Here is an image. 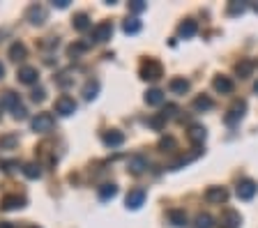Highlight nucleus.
<instances>
[{"instance_id": "f257e3e1", "label": "nucleus", "mask_w": 258, "mask_h": 228, "mask_svg": "<svg viewBox=\"0 0 258 228\" xmlns=\"http://www.w3.org/2000/svg\"><path fill=\"white\" fill-rule=\"evenodd\" d=\"M30 127H32V131H37V134H46V131L53 129V115L51 113H37L30 120Z\"/></svg>"}, {"instance_id": "f03ea898", "label": "nucleus", "mask_w": 258, "mask_h": 228, "mask_svg": "<svg viewBox=\"0 0 258 228\" xmlns=\"http://www.w3.org/2000/svg\"><path fill=\"white\" fill-rule=\"evenodd\" d=\"M53 111L58 115H62V118H67V115H74L76 113V102L70 97V95H62L60 99H55Z\"/></svg>"}, {"instance_id": "7ed1b4c3", "label": "nucleus", "mask_w": 258, "mask_h": 228, "mask_svg": "<svg viewBox=\"0 0 258 228\" xmlns=\"http://www.w3.org/2000/svg\"><path fill=\"white\" fill-rule=\"evenodd\" d=\"M161 65L157 62V60H145L143 65H141V79H145V81H157L161 76Z\"/></svg>"}, {"instance_id": "20e7f679", "label": "nucleus", "mask_w": 258, "mask_h": 228, "mask_svg": "<svg viewBox=\"0 0 258 228\" xmlns=\"http://www.w3.org/2000/svg\"><path fill=\"white\" fill-rule=\"evenodd\" d=\"M113 35V23L108 21H102V23H97L95 28H92V42L95 44H104L108 42Z\"/></svg>"}, {"instance_id": "39448f33", "label": "nucleus", "mask_w": 258, "mask_h": 228, "mask_svg": "<svg viewBox=\"0 0 258 228\" xmlns=\"http://www.w3.org/2000/svg\"><path fill=\"white\" fill-rule=\"evenodd\" d=\"M256 191H258V187L253 180H242V182H237L235 194L240 201H251L253 196H256Z\"/></svg>"}, {"instance_id": "423d86ee", "label": "nucleus", "mask_w": 258, "mask_h": 228, "mask_svg": "<svg viewBox=\"0 0 258 228\" xmlns=\"http://www.w3.org/2000/svg\"><path fill=\"white\" fill-rule=\"evenodd\" d=\"M240 223H242L240 212H235V210H224L221 212V219H219L221 228H240Z\"/></svg>"}, {"instance_id": "0eeeda50", "label": "nucleus", "mask_w": 258, "mask_h": 228, "mask_svg": "<svg viewBox=\"0 0 258 228\" xmlns=\"http://www.w3.org/2000/svg\"><path fill=\"white\" fill-rule=\"evenodd\" d=\"M26 19L32 23V26H42L46 21V10L42 5H30L26 10Z\"/></svg>"}, {"instance_id": "6e6552de", "label": "nucleus", "mask_w": 258, "mask_h": 228, "mask_svg": "<svg viewBox=\"0 0 258 228\" xmlns=\"http://www.w3.org/2000/svg\"><path fill=\"white\" fill-rule=\"evenodd\" d=\"M244 109H247V104H244V102H235V104H233V106H231V111H228V113H226V125H237V122H240V120H242V115H244Z\"/></svg>"}, {"instance_id": "1a4fd4ad", "label": "nucleus", "mask_w": 258, "mask_h": 228, "mask_svg": "<svg viewBox=\"0 0 258 228\" xmlns=\"http://www.w3.org/2000/svg\"><path fill=\"white\" fill-rule=\"evenodd\" d=\"M124 203H127L129 210H139L145 203V189H132L127 194V198H124Z\"/></svg>"}, {"instance_id": "9d476101", "label": "nucleus", "mask_w": 258, "mask_h": 228, "mask_svg": "<svg viewBox=\"0 0 258 228\" xmlns=\"http://www.w3.org/2000/svg\"><path fill=\"white\" fill-rule=\"evenodd\" d=\"M205 201L208 203H226L228 201V191H226L224 187H210V189L205 191Z\"/></svg>"}, {"instance_id": "9b49d317", "label": "nucleus", "mask_w": 258, "mask_h": 228, "mask_svg": "<svg viewBox=\"0 0 258 228\" xmlns=\"http://www.w3.org/2000/svg\"><path fill=\"white\" fill-rule=\"evenodd\" d=\"M102 141H104V145H108V147H118V145H122V143H124V134H122V131H118V129L104 131Z\"/></svg>"}, {"instance_id": "f8f14e48", "label": "nucleus", "mask_w": 258, "mask_h": 228, "mask_svg": "<svg viewBox=\"0 0 258 228\" xmlns=\"http://www.w3.org/2000/svg\"><path fill=\"white\" fill-rule=\"evenodd\" d=\"M16 79H19L21 83H26V86H32V83H37L39 74H37L35 67H21V69L16 71Z\"/></svg>"}, {"instance_id": "ddd939ff", "label": "nucleus", "mask_w": 258, "mask_h": 228, "mask_svg": "<svg viewBox=\"0 0 258 228\" xmlns=\"http://www.w3.org/2000/svg\"><path fill=\"white\" fill-rule=\"evenodd\" d=\"M127 166H129V171H132L134 175H141L145 169H148V159H145L143 155H134V157H129Z\"/></svg>"}, {"instance_id": "4468645a", "label": "nucleus", "mask_w": 258, "mask_h": 228, "mask_svg": "<svg viewBox=\"0 0 258 228\" xmlns=\"http://www.w3.org/2000/svg\"><path fill=\"white\" fill-rule=\"evenodd\" d=\"M196 30H199L196 21L187 19V21L180 23V28H177V35H180V37H184V39H189V37H194V35H196Z\"/></svg>"}, {"instance_id": "2eb2a0df", "label": "nucleus", "mask_w": 258, "mask_h": 228, "mask_svg": "<svg viewBox=\"0 0 258 228\" xmlns=\"http://www.w3.org/2000/svg\"><path fill=\"white\" fill-rule=\"evenodd\" d=\"M205 136H208V131H205V127H201V125H194L191 129H189V141H191L194 145H203Z\"/></svg>"}, {"instance_id": "dca6fc26", "label": "nucleus", "mask_w": 258, "mask_h": 228, "mask_svg": "<svg viewBox=\"0 0 258 228\" xmlns=\"http://www.w3.org/2000/svg\"><path fill=\"white\" fill-rule=\"evenodd\" d=\"M23 205H26L23 196H5L3 198V210H21Z\"/></svg>"}, {"instance_id": "f3484780", "label": "nucleus", "mask_w": 258, "mask_h": 228, "mask_svg": "<svg viewBox=\"0 0 258 228\" xmlns=\"http://www.w3.org/2000/svg\"><path fill=\"white\" fill-rule=\"evenodd\" d=\"M26 55H28V49H26V44H21V42H14L10 46V58L14 60V62H21V60H26Z\"/></svg>"}, {"instance_id": "a211bd4d", "label": "nucleus", "mask_w": 258, "mask_h": 228, "mask_svg": "<svg viewBox=\"0 0 258 228\" xmlns=\"http://www.w3.org/2000/svg\"><path fill=\"white\" fill-rule=\"evenodd\" d=\"M16 106H21V102H19V95H16V93H5L3 97H0V109L14 111Z\"/></svg>"}, {"instance_id": "6ab92c4d", "label": "nucleus", "mask_w": 258, "mask_h": 228, "mask_svg": "<svg viewBox=\"0 0 258 228\" xmlns=\"http://www.w3.org/2000/svg\"><path fill=\"white\" fill-rule=\"evenodd\" d=\"M212 86H215L217 93H224V95L226 93H233V81L228 79V76H217Z\"/></svg>"}, {"instance_id": "aec40b11", "label": "nucleus", "mask_w": 258, "mask_h": 228, "mask_svg": "<svg viewBox=\"0 0 258 228\" xmlns=\"http://www.w3.org/2000/svg\"><path fill=\"white\" fill-rule=\"evenodd\" d=\"M145 104H148V106H159V104H164V93L157 90V88L148 90V93H145Z\"/></svg>"}, {"instance_id": "412c9836", "label": "nucleus", "mask_w": 258, "mask_h": 228, "mask_svg": "<svg viewBox=\"0 0 258 228\" xmlns=\"http://www.w3.org/2000/svg\"><path fill=\"white\" fill-rule=\"evenodd\" d=\"M72 26H74V30H79V33H86L88 28H90V19H88V14H76L74 19H72Z\"/></svg>"}, {"instance_id": "4be33fe9", "label": "nucleus", "mask_w": 258, "mask_h": 228, "mask_svg": "<svg viewBox=\"0 0 258 228\" xmlns=\"http://www.w3.org/2000/svg\"><path fill=\"white\" fill-rule=\"evenodd\" d=\"M97 93H99V81H97V79H90V81L86 83V88H83V97L90 102V99L97 97Z\"/></svg>"}, {"instance_id": "5701e85b", "label": "nucleus", "mask_w": 258, "mask_h": 228, "mask_svg": "<svg viewBox=\"0 0 258 228\" xmlns=\"http://www.w3.org/2000/svg\"><path fill=\"white\" fill-rule=\"evenodd\" d=\"M115 194H118V187L113 185V182H106V185L99 187V198H102V201H108V198H115Z\"/></svg>"}, {"instance_id": "b1692460", "label": "nucleus", "mask_w": 258, "mask_h": 228, "mask_svg": "<svg viewBox=\"0 0 258 228\" xmlns=\"http://www.w3.org/2000/svg\"><path fill=\"white\" fill-rule=\"evenodd\" d=\"M168 88H171V93H175V95H184L189 90V81L187 79H173Z\"/></svg>"}, {"instance_id": "393cba45", "label": "nucleus", "mask_w": 258, "mask_h": 228, "mask_svg": "<svg viewBox=\"0 0 258 228\" xmlns=\"http://www.w3.org/2000/svg\"><path fill=\"white\" fill-rule=\"evenodd\" d=\"M168 219H171L173 226H180V228L187 223V214H184V210H171L168 212Z\"/></svg>"}, {"instance_id": "a878e982", "label": "nucleus", "mask_w": 258, "mask_h": 228, "mask_svg": "<svg viewBox=\"0 0 258 228\" xmlns=\"http://www.w3.org/2000/svg\"><path fill=\"white\" fill-rule=\"evenodd\" d=\"M23 175H26L28 180H37L39 175H42V169H39V164H35V162L26 164V166H23Z\"/></svg>"}, {"instance_id": "bb28decb", "label": "nucleus", "mask_w": 258, "mask_h": 228, "mask_svg": "<svg viewBox=\"0 0 258 228\" xmlns=\"http://www.w3.org/2000/svg\"><path fill=\"white\" fill-rule=\"evenodd\" d=\"M235 71L240 79H247V76H251V71H253V62L251 60H242L240 65L235 67Z\"/></svg>"}, {"instance_id": "cd10ccee", "label": "nucleus", "mask_w": 258, "mask_h": 228, "mask_svg": "<svg viewBox=\"0 0 258 228\" xmlns=\"http://www.w3.org/2000/svg\"><path fill=\"white\" fill-rule=\"evenodd\" d=\"M122 30H124V33H127V35H136V33H139V30H141V21H139V19H136V17L127 19V21L122 23Z\"/></svg>"}, {"instance_id": "c85d7f7f", "label": "nucleus", "mask_w": 258, "mask_h": 228, "mask_svg": "<svg viewBox=\"0 0 258 228\" xmlns=\"http://www.w3.org/2000/svg\"><path fill=\"white\" fill-rule=\"evenodd\" d=\"M194 109H196V111H208V109H212V99L205 97V95H201V97L194 99Z\"/></svg>"}, {"instance_id": "c756f323", "label": "nucleus", "mask_w": 258, "mask_h": 228, "mask_svg": "<svg viewBox=\"0 0 258 228\" xmlns=\"http://www.w3.org/2000/svg\"><path fill=\"white\" fill-rule=\"evenodd\" d=\"M215 223H212V217L210 214H199L196 217V228H212Z\"/></svg>"}, {"instance_id": "7c9ffc66", "label": "nucleus", "mask_w": 258, "mask_h": 228, "mask_svg": "<svg viewBox=\"0 0 258 228\" xmlns=\"http://www.w3.org/2000/svg\"><path fill=\"white\" fill-rule=\"evenodd\" d=\"M244 10H247V5H244V3H231V5H228V14H231V17L244 14Z\"/></svg>"}, {"instance_id": "2f4dec72", "label": "nucleus", "mask_w": 258, "mask_h": 228, "mask_svg": "<svg viewBox=\"0 0 258 228\" xmlns=\"http://www.w3.org/2000/svg\"><path fill=\"white\" fill-rule=\"evenodd\" d=\"M148 10V5H145L143 0H134V3H129V12H134V14H141V12Z\"/></svg>"}, {"instance_id": "473e14b6", "label": "nucleus", "mask_w": 258, "mask_h": 228, "mask_svg": "<svg viewBox=\"0 0 258 228\" xmlns=\"http://www.w3.org/2000/svg\"><path fill=\"white\" fill-rule=\"evenodd\" d=\"M30 97H32V102H44V99H46V90H44V88H35Z\"/></svg>"}, {"instance_id": "72a5a7b5", "label": "nucleus", "mask_w": 258, "mask_h": 228, "mask_svg": "<svg viewBox=\"0 0 258 228\" xmlns=\"http://www.w3.org/2000/svg\"><path fill=\"white\" fill-rule=\"evenodd\" d=\"M164 122H166V115L159 113L157 118H152V120H150V127H152V129H161V125H164Z\"/></svg>"}, {"instance_id": "f704fd0d", "label": "nucleus", "mask_w": 258, "mask_h": 228, "mask_svg": "<svg viewBox=\"0 0 258 228\" xmlns=\"http://www.w3.org/2000/svg\"><path fill=\"white\" fill-rule=\"evenodd\" d=\"M86 49H88V44H72V46H70V55H74V58H76V55L83 53Z\"/></svg>"}, {"instance_id": "c9c22d12", "label": "nucleus", "mask_w": 258, "mask_h": 228, "mask_svg": "<svg viewBox=\"0 0 258 228\" xmlns=\"http://www.w3.org/2000/svg\"><path fill=\"white\" fill-rule=\"evenodd\" d=\"M70 76H72L70 71H62V74L58 76V83H60V86H62V88H67V86H70L72 81H74V79H70Z\"/></svg>"}, {"instance_id": "e433bc0d", "label": "nucleus", "mask_w": 258, "mask_h": 228, "mask_svg": "<svg viewBox=\"0 0 258 228\" xmlns=\"http://www.w3.org/2000/svg\"><path fill=\"white\" fill-rule=\"evenodd\" d=\"M159 147H164V150H173V147H175V141H173L171 136H168V138H161Z\"/></svg>"}, {"instance_id": "4c0bfd02", "label": "nucleus", "mask_w": 258, "mask_h": 228, "mask_svg": "<svg viewBox=\"0 0 258 228\" xmlns=\"http://www.w3.org/2000/svg\"><path fill=\"white\" fill-rule=\"evenodd\" d=\"M12 113H14V118H16V120H23V118H26V115H28V111L23 109V106H16V109L12 111Z\"/></svg>"}, {"instance_id": "58836bf2", "label": "nucleus", "mask_w": 258, "mask_h": 228, "mask_svg": "<svg viewBox=\"0 0 258 228\" xmlns=\"http://www.w3.org/2000/svg\"><path fill=\"white\" fill-rule=\"evenodd\" d=\"M14 166H19V162H14V159H12V162H3V164H0V169L7 171V173H10V171L14 169Z\"/></svg>"}, {"instance_id": "ea45409f", "label": "nucleus", "mask_w": 258, "mask_h": 228, "mask_svg": "<svg viewBox=\"0 0 258 228\" xmlns=\"http://www.w3.org/2000/svg\"><path fill=\"white\" fill-rule=\"evenodd\" d=\"M14 143H16L14 136H7V138H3V141H0V145H14Z\"/></svg>"}, {"instance_id": "a19ab883", "label": "nucleus", "mask_w": 258, "mask_h": 228, "mask_svg": "<svg viewBox=\"0 0 258 228\" xmlns=\"http://www.w3.org/2000/svg\"><path fill=\"white\" fill-rule=\"evenodd\" d=\"M67 5H70V0H55L53 3V7H60V10H64Z\"/></svg>"}, {"instance_id": "79ce46f5", "label": "nucleus", "mask_w": 258, "mask_h": 228, "mask_svg": "<svg viewBox=\"0 0 258 228\" xmlns=\"http://www.w3.org/2000/svg\"><path fill=\"white\" fill-rule=\"evenodd\" d=\"M0 228H14V223H10V221H3V223H0Z\"/></svg>"}, {"instance_id": "37998d69", "label": "nucleus", "mask_w": 258, "mask_h": 228, "mask_svg": "<svg viewBox=\"0 0 258 228\" xmlns=\"http://www.w3.org/2000/svg\"><path fill=\"white\" fill-rule=\"evenodd\" d=\"M3 76H5V65L0 62V79H3Z\"/></svg>"}, {"instance_id": "c03bdc74", "label": "nucleus", "mask_w": 258, "mask_h": 228, "mask_svg": "<svg viewBox=\"0 0 258 228\" xmlns=\"http://www.w3.org/2000/svg\"><path fill=\"white\" fill-rule=\"evenodd\" d=\"M253 90H256V93H258V81H256V86H253Z\"/></svg>"}, {"instance_id": "a18cd8bd", "label": "nucleus", "mask_w": 258, "mask_h": 228, "mask_svg": "<svg viewBox=\"0 0 258 228\" xmlns=\"http://www.w3.org/2000/svg\"><path fill=\"white\" fill-rule=\"evenodd\" d=\"M253 10H256V12H258V3H256V5H253Z\"/></svg>"}, {"instance_id": "49530a36", "label": "nucleus", "mask_w": 258, "mask_h": 228, "mask_svg": "<svg viewBox=\"0 0 258 228\" xmlns=\"http://www.w3.org/2000/svg\"><path fill=\"white\" fill-rule=\"evenodd\" d=\"M28 228H39V226H28Z\"/></svg>"}]
</instances>
